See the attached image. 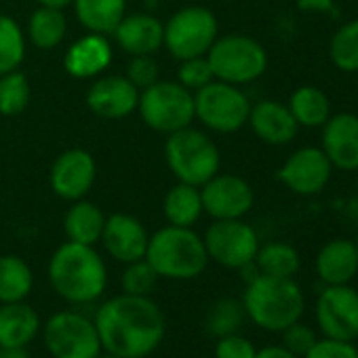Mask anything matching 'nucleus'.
<instances>
[{
    "label": "nucleus",
    "mask_w": 358,
    "mask_h": 358,
    "mask_svg": "<svg viewBox=\"0 0 358 358\" xmlns=\"http://www.w3.org/2000/svg\"><path fill=\"white\" fill-rule=\"evenodd\" d=\"M203 241L209 259L228 270H241L255 262L259 249L255 228L243 220H213Z\"/></svg>",
    "instance_id": "9b49d317"
},
{
    "label": "nucleus",
    "mask_w": 358,
    "mask_h": 358,
    "mask_svg": "<svg viewBox=\"0 0 358 358\" xmlns=\"http://www.w3.org/2000/svg\"><path fill=\"white\" fill-rule=\"evenodd\" d=\"M112 43L106 34L89 32L74 41L64 55V68L72 78L89 80L101 76L112 64Z\"/></svg>",
    "instance_id": "6ab92c4d"
},
{
    "label": "nucleus",
    "mask_w": 358,
    "mask_h": 358,
    "mask_svg": "<svg viewBox=\"0 0 358 358\" xmlns=\"http://www.w3.org/2000/svg\"><path fill=\"white\" fill-rule=\"evenodd\" d=\"M74 15L87 32L112 34L127 15V0H74Z\"/></svg>",
    "instance_id": "a878e982"
},
{
    "label": "nucleus",
    "mask_w": 358,
    "mask_h": 358,
    "mask_svg": "<svg viewBox=\"0 0 358 358\" xmlns=\"http://www.w3.org/2000/svg\"><path fill=\"white\" fill-rule=\"evenodd\" d=\"M316 322L324 337L352 341L358 337V291L350 285H327L316 299Z\"/></svg>",
    "instance_id": "ddd939ff"
},
{
    "label": "nucleus",
    "mask_w": 358,
    "mask_h": 358,
    "mask_svg": "<svg viewBox=\"0 0 358 358\" xmlns=\"http://www.w3.org/2000/svg\"><path fill=\"white\" fill-rule=\"evenodd\" d=\"M322 152L339 171H358V114L339 112L322 124Z\"/></svg>",
    "instance_id": "a211bd4d"
},
{
    "label": "nucleus",
    "mask_w": 358,
    "mask_h": 358,
    "mask_svg": "<svg viewBox=\"0 0 358 358\" xmlns=\"http://www.w3.org/2000/svg\"><path fill=\"white\" fill-rule=\"evenodd\" d=\"M47 272L53 291L78 306L97 301L108 287L106 262L91 245L66 241L51 255Z\"/></svg>",
    "instance_id": "f03ea898"
},
{
    "label": "nucleus",
    "mask_w": 358,
    "mask_h": 358,
    "mask_svg": "<svg viewBox=\"0 0 358 358\" xmlns=\"http://www.w3.org/2000/svg\"><path fill=\"white\" fill-rule=\"evenodd\" d=\"M30 99H32V89L24 72L13 70L0 76V114L17 116L28 108Z\"/></svg>",
    "instance_id": "72a5a7b5"
},
{
    "label": "nucleus",
    "mask_w": 358,
    "mask_h": 358,
    "mask_svg": "<svg viewBox=\"0 0 358 358\" xmlns=\"http://www.w3.org/2000/svg\"><path fill=\"white\" fill-rule=\"evenodd\" d=\"M331 0H299L301 9H329Z\"/></svg>",
    "instance_id": "37998d69"
},
{
    "label": "nucleus",
    "mask_w": 358,
    "mask_h": 358,
    "mask_svg": "<svg viewBox=\"0 0 358 358\" xmlns=\"http://www.w3.org/2000/svg\"><path fill=\"white\" fill-rule=\"evenodd\" d=\"M137 112L145 127L156 133L171 135L190 127L194 118V93L177 80H156L139 91Z\"/></svg>",
    "instance_id": "0eeeda50"
},
{
    "label": "nucleus",
    "mask_w": 358,
    "mask_h": 358,
    "mask_svg": "<svg viewBox=\"0 0 358 358\" xmlns=\"http://www.w3.org/2000/svg\"><path fill=\"white\" fill-rule=\"evenodd\" d=\"M329 57L341 72H358V20L341 24L329 41Z\"/></svg>",
    "instance_id": "2f4dec72"
},
{
    "label": "nucleus",
    "mask_w": 358,
    "mask_h": 358,
    "mask_svg": "<svg viewBox=\"0 0 358 358\" xmlns=\"http://www.w3.org/2000/svg\"><path fill=\"white\" fill-rule=\"evenodd\" d=\"M356 348V358H358V345H354Z\"/></svg>",
    "instance_id": "49530a36"
},
{
    "label": "nucleus",
    "mask_w": 358,
    "mask_h": 358,
    "mask_svg": "<svg viewBox=\"0 0 358 358\" xmlns=\"http://www.w3.org/2000/svg\"><path fill=\"white\" fill-rule=\"evenodd\" d=\"M139 89L120 74L97 76L87 91L89 110L103 120H122L137 110Z\"/></svg>",
    "instance_id": "dca6fc26"
},
{
    "label": "nucleus",
    "mask_w": 358,
    "mask_h": 358,
    "mask_svg": "<svg viewBox=\"0 0 358 358\" xmlns=\"http://www.w3.org/2000/svg\"><path fill=\"white\" fill-rule=\"evenodd\" d=\"M215 80L236 87L255 83L268 70V51L259 41L247 34L217 36L207 53Z\"/></svg>",
    "instance_id": "423d86ee"
},
{
    "label": "nucleus",
    "mask_w": 358,
    "mask_h": 358,
    "mask_svg": "<svg viewBox=\"0 0 358 358\" xmlns=\"http://www.w3.org/2000/svg\"><path fill=\"white\" fill-rule=\"evenodd\" d=\"M116 45L131 57L154 55L164 45V24L148 13H131L112 32Z\"/></svg>",
    "instance_id": "412c9836"
},
{
    "label": "nucleus",
    "mask_w": 358,
    "mask_h": 358,
    "mask_svg": "<svg viewBox=\"0 0 358 358\" xmlns=\"http://www.w3.org/2000/svg\"><path fill=\"white\" fill-rule=\"evenodd\" d=\"M28 38L17 20L0 13V76L20 70L26 59Z\"/></svg>",
    "instance_id": "7c9ffc66"
},
{
    "label": "nucleus",
    "mask_w": 358,
    "mask_h": 358,
    "mask_svg": "<svg viewBox=\"0 0 358 358\" xmlns=\"http://www.w3.org/2000/svg\"><path fill=\"white\" fill-rule=\"evenodd\" d=\"M101 350L124 358L150 356L164 337V314L150 295H116L95 312Z\"/></svg>",
    "instance_id": "f257e3e1"
},
{
    "label": "nucleus",
    "mask_w": 358,
    "mask_h": 358,
    "mask_svg": "<svg viewBox=\"0 0 358 358\" xmlns=\"http://www.w3.org/2000/svg\"><path fill=\"white\" fill-rule=\"evenodd\" d=\"M289 110L299 127L306 129H322V124L331 118V99L318 87L303 85L295 89L289 97Z\"/></svg>",
    "instance_id": "cd10ccee"
},
{
    "label": "nucleus",
    "mask_w": 358,
    "mask_h": 358,
    "mask_svg": "<svg viewBox=\"0 0 358 358\" xmlns=\"http://www.w3.org/2000/svg\"><path fill=\"white\" fill-rule=\"evenodd\" d=\"M247 124L255 133V137L268 145H287L297 137L299 124L293 118L287 103L274 99H262L251 103Z\"/></svg>",
    "instance_id": "aec40b11"
},
{
    "label": "nucleus",
    "mask_w": 358,
    "mask_h": 358,
    "mask_svg": "<svg viewBox=\"0 0 358 358\" xmlns=\"http://www.w3.org/2000/svg\"><path fill=\"white\" fill-rule=\"evenodd\" d=\"M220 36V24L211 9L190 5L175 11L164 24V49L179 62L207 55Z\"/></svg>",
    "instance_id": "6e6552de"
},
{
    "label": "nucleus",
    "mask_w": 358,
    "mask_h": 358,
    "mask_svg": "<svg viewBox=\"0 0 358 358\" xmlns=\"http://www.w3.org/2000/svg\"><path fill=\"white\" fill-rule=\"evenodd\" d=\"M255 358H299V356L289 352L285 345H266L255 352Z\"/></svg>",
    "instance_id": "a19ab883"
},
{
    "label": "nucleus",
    "mask_w": 358,
    "mask_h": 358,
    "mask_svg": "<svg viewBox=\"0 0 358 358\" xmlns=\"http://www.w3.org/2000/svg\"><path fill=\"white\" fill-rule=\"evenodd\" d=\"M245 316L247 314H245L243 301H236L232 297H224V299H217L209 308L207 318H205V329L213 337L232 335V333H238Z\"/></svg>",
    "instance_id": "473e14b6"
},
{
    "label": "nucleus",
    "mask_w": 358,
    "mask_h": 358,
    "mask_svg": "<svg viewBox=\"0 0 358 358\" xmlns=\"http://www.w3.org/2000/svg\"><path fill=\"white\" fill-rule=\"evenodd\" d=\"M0 358H30L26 348H0Z\"/></svg>",
    "instance_id": "79ce46f5"
},
{
    "label": "nucleus",
    "mask_w": 358,
    "mask_h": 358,
    "mask_svg": "<svg viewBox=\"0 0 358 358\" xmlns=\"http://www.w3.org/2000/svg\"><path fill=\"white\" fill-rule=\"evenodd\" d=\"M38 333L41 318L30 303H0V348H26Z\"/></svg>",
    "instance_id": "5701e85b"
},
{
    "label": "nucleus",
    "mask_w": 358,
    "mask_h": 358,
    "mask_svg": "<svg viewBox=\"0 0 358 358\" xmlns=\"http://www.w3.org/2000/svg\"><path fill=\"white\" fill-rule=\"evenodd\" d=\"M251 112L247 93L230 83L211 80L194 93V118L213 133H236L241 131Z\"/></svg>",
    "instance_id": "1a4fd4ad"
},
{
    "label": "nucleus",
    "mask_w": 358,
    "mask_h": 358,
    "mask_svg": "<svg viewBox=\"0 0 358 358\" xmlns=\"http://www.w3.org/2000/svg\"><path fill=\"white\" fill-rule=\"evenodd\" d=\"M103 226H106L103 211L87 199L70 203V209L64 215V232L72 243L91 245V247L97 245L101 241Z\"/></svg>",
    "instance_id": "b1692460"
},
{
    "label": "nucleus",
    "mask_w": 358,
    "mask_h": 358,
    "mask_svg": "<svg viewBox=\"0 0 358 358\" xmlns=\"http://www.w3.org/2000/svg\"><path fill=\"white\" fill-rule=\"evenodd\" d=\"M203 211L213 220H243L255 205V192L241 175L217 173L201 186Z\"/></svg>",
    "instance_id": "4468645a"
},
{
    "label": "nucleus",
    "mask_w": 358,
    "mask_h": 358,
    "mask_svg": "<svg viewBox=\"0 0 358 358\" xmlns=\"http://www.w3.org/2000/svg\"><path fill=\"white\" fill-rule=\"evenodd\" d=\"M97 358H124V356H118V354H110V352H103V354H99Z\"/></svg>",
    "instance_id": "a18cd8bd"
},
{
    "label": "nucleus",
    "mask_w": 358,
    "mask_h": 358,
    "mask_svg": "<svg viewBox=\"0 0 358 358\" xmlns=\"http://www.w3.org/2000/svg\"><path fill=\"white\" fill-rule=\"evenodd\" d=\"M164 162L177 182L190 186H205L213 175L222 171V152L217 143L192 124L166 135Z\"/></svg>",
    "instance_id": "39448f33"
},
{
    "label": "nucleus",
    "mask_w": 358,
    "mask_h": 358,
    "mask_svg": "<svg viewBox=\"0 0 358 358\" xmlns=\"http://www.w3.org/2000/svg\"><path fill=\"white\" fill-rule=\"evenodd\" d=\"M211 80H215L213 70L209 66L207 55L201 57H190L179 62V70H177V83L186 87L188 91L196 93L199 89H203L205 85H209Z\"/></svg>",
    "instance_id": "c9c22d12"
},
{
    "label": "nucleus",
    "mask_w": 358,
    "mask_h": 358,
    "mask_svg": "<svg viewBox=\"0 0 358 358\" xmlns=\"http://www.w3.org/2000/svg\"><path fill=\"white\" fill-rule=\"evenodd\" d=\"M127 78L139 91L152 87L156 80H160V70H158L156 59L152 55H135V57H131V62L127 66Z\"/></svg>",
    "instance_id": "e433bc0d"
},
{
    "label": "nucleus",
    "mask_w": 358,
    "mask_h": 358,
    "mask_svg": "<svg viewBox=\"0 0 358 358\" xmlns=\"http://www.w3.org/2000/svg\"><path fill=\"white\" fill-rule=\"evenodd\" d=\"M68 36V20L64 9L41 7L32 11L26 28V38L41 51L57 49Z\"/></svg>",
    "instance_id": "bb28decb"
},
{
    "label": "nucleus",
    "mask_w": 358,
    "mask_h": 358,
    "mask_svg": "<svg viewBox=\"0 0 358 358\" xmlns=\"http://www.w3.org/2000/svg\"><path fill=\"white\" fill-rule=\"evenodd\" d=\"M255 266L259 274L278 276V278H293L301 266L299 253L289 243H266L259 245L255 255Z\"/></svg>",
    "instance_id": "c756f323"
},
{
    "label": "nucleus",
    "mask_w": 358,
    "mask_h": 358,
    "mask_svg": "<svg viewBox=\"0 0 358 358\" xmlns=\"http://www.w3.org/2000/svg\"><path fill=\"white\" fill-rule=\"evenodd\" d=\"M255 352L253 341L238 333L217 337L215 343V358H255Z\"/></svg>",
    "instance_id": "4c0bfd02"
},
{
    "label": "nucleus",
    "mask_w": 358,
    "mask_h": 358,
    "mask_svg": "<svg viewBox=\"0 0 358 358\" xmlns=\"http://www.w3.org/2000/svg\"><path fill=\"white\" fill-rule=\"evenodd\" d=\"M97 177V162L89 150L70 148L62 152L49 171V184L55 196L66 203H76L89 196Z\"/></svg>",
    "instance_id": "2eb2a0df"
},
{
    "label": "nucleus",
    "mask_w": 358,
    "mask_h": 358,
    "mask_svg": "<svg viewBox=\"0 0 358 358\" xmlns=\"http://www.w3.org/2000/svg\"><path fill=\"white\" fill-rule=\"evenodd\" d=\"M303 358H356V348L341 339H316L314 345L303 354Z\"/></svg>",
    "instance_id": "ea45409f"
},
{
    "label": "nucleus",
    "mask_w": 358,
    "mask_h": 358,
    "mask_svg": "<svg viewBox=\"0 0 358 358\" xmlns=\"http://www.w3.org/2000/svg\"><path fill=\"white\" fill-rule=\"evenodd\" d=\"M354 245H356V253H358V241H356V243H354Z\"/></svg>",
    "instance_id": "de8ad7c7"
},
{
    "label": "nucleus",
    "mask_w": 358,
    "mask_h": 358,
    "mask_svg": "<svg viewBox=\"0 0 358 358\" xmlns=\"http://www.w3.org/2000/svg\"><path fill=\"white\" fill-rule=\"evenodd\" d=\"M34 274L20 255H0V303L26 301L32 293Z\"/></svg>",
    "instance_id": "c85d7f7f"
},
{
    "label": "nucleus",
    "mask_w": 358,
    "mask_h": 358,
    "mask_svg": "<svg viewBox=\"0 0 358 358\" xmlns=\"http://www.w3.org/2000/svg\"><path fill=\"white\" fill-rule=\"evenodd\" d=\"M43 339L53 358H97L101 354L93 318L72 310L53 314L45 322Z\"/></svg>",
    "instance_id": "9d476101"
},
{
    "label": "nucleus",
    "mask_w": 358,
    "mask_h": 358,
    "mask_svg": "<svg viewBox=\"0 0 358 358\" xmlns=\"http://www.w3.org/2000/svg\"><path fill=\"white\" fill-rule=\"evenodd\" d=\"M148 241L150 234L135 215L114 213L106 217V226L99 243H103V249L112 259L120 264H131L145 257Z\"/></svg>",
    "instance_id": "f3484780"
},
{
    "label": "nucleus",
    "mask_w": 358,
    "mask_h": 358,
    "mask_svg": "<svg viewBox=\"0 0 358 358\" xmlns=\"http://www.w3.org/2000/svg\"><path fill=\"white\" fill-rule=\"evenodd\" d=\"M358 272L356 245L348 238L329 241L316 255V274L324 285H350Z\"/></svg>",
    "instance_id": "4be33fe9"
},
{
    "label": "nucleus",
    "mask_w": 358,
    "mask_h": 358,
    "mask_svg": "<svg viewBox=\"0 0 358 358\" xmlns=\"http://www.w3.org/2000/svg\"><path fill=\"white\" fill-rule=\"evenodd\" d=\"M124 272H122V293H129V295H150L156 285H158V274L154 272V268L143 259H137V262H131V264H124Z\"/></svg>",
    "instance_id": "f704fd0d"
},
{
    "label": "nucleus",
    "mask_w": 358,
    "mask_h": 358,
    "mask_svg": "<svg viewBox=\"0 0 358 358\" xmlns=\"http://www.w3.org/2000/svg\"><path fill=\"white\" fill-rule=\"evenodd\" d=\"M314 341H316V333L308 324H301L299 320L282 331V345L295 356H303L314 345Z\"/></svg>",
    "instance_id": "58836bf2"
},
{
    "label": "nucleus",
    "mask_w": 358,
    "mask_h": 358,
    "mask_svg": "<svg viewBox=\"0 0 358 358\" xmlns=\"http://www.w3.org/2000/svg\"><path fill=\"white\" fill-rule=\"evenodd\" d=\"M145 262L160 278L192 280L207 270L211 259L201 234L192 228L166 224L150 236Z\"/></svg>",
    "instance_id": "20e7f679"
},
{
    "label": "nucleus",
    "mask_w": 358,
    "mask_h": 358,
    "mask_svg": "<svg viewBox=\"0 0 358 358\" xmlns=\"http://www.w3.org/2000/svg\"><path fill=\"white\" fill-rule=\"evenodd\" d=\"M243 308L259 329L282 333L289 324L301 318L306 310V297L293 278L257 274L247 282Z\"/></svg>",
    "instance_id": "7ed1b4c3"
},
{
    "label": "nucleus",
    "mask_w": 358,
    "mask_h": 358,
    "mask_svg": "<svg viewBox=\"0 0 358 358\" xmlns=\"http://www.w3.org/2000/svg\"><path fill=\"white\" fill-rule=\"evenodd\" d=\"M333 164L324 156L322 148L303 145L297 148L276 171V179L297 196L320 194L331 182Z\"/></svg>",
    "instance_id": "f8f14e48"
},
{
    "label": "nucleus",
    "mask_w": 358,
    "mask_h": 358,
    "mask_svg": "<svg viewBox=\"0 0 358 358\" xmlns=\"http://www.w3.org/2000/svg\"><path fill=\"white\" fill-rule=\"evenodd\" d=\"M41 7H51V9H66L70 7L74 0H36Z\"/></svg>",
    "instance_id": "c03bdc74"
},
{
    "label": "nucleus",
    "mask_w": 358,
    "mask_h": 358,
    "mask_svg": "<svg viewBox=\"0 0 358 358\" xmlns=\"http://www.w3.org/2000/svg\"><path fill=\"white\" fill-rule=\"evenodd\" d=\"M203 199L201 188L177 182L173 188L166 190L162 199V215L169 226L192 228L203 217Z\"/></svg>",
    "instance_id": "393cba45"
}]
</instances>
